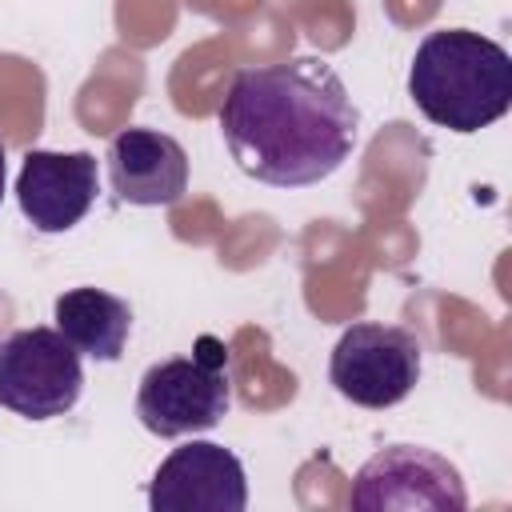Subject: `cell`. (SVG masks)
Masks as SVG:
<instances>
[{
	"label": "cell",
	"instance_id": "10",
	"mask_svg": "<svg viewBox=\"0 0 512 512\" xmlns=\"http://www.w3.org/2000/svg\"><path fill=\"white\" fill-rule=\"evenodd\" d=\"M52 320H56V332L80 356H92V360H104V364L124 356V344H128V332H132L128 300H120L104 288H72L64 296H56Z\"/></svg>",
	"mask_w": 512,
	"mask_h": 512
},
{
	"label": "cell",
	"instance_id": "7",
	"mask_svg": "<svg viewBox=\"0 0 512 512\" xmlns=\"http://www.w3.org/2000/svg\"><path fill=\"white\" fill-rule=\"evenodd\" d=\"M152 512H244L248 508V476L236 452L212 440H188L172 448L152 484Z\"/></svg>",
	"mask_w": 512,
	"mask_h": 512
},
{
	"label": "cell",
	"instance_id": "6",
	"mask_svg": "<svg viewBox=\"0 0 512 512\" xmlns=\"http://www.w3.org/2000/svg\"><path fill=\"white\" fill-rule=\"evenodd\" d=\"M424 348L396 324H352L328 356L332 388L360 408H392L420 380Z\"/></svg>",
	"mask_w": 512,
	"mask_h": 512
},
{
	"label": "cell",
	"instance_id": "3",
	"mask_svg": "<svg viewBox=\"0 0 512 512\" xmlns=\"http://www.w3.org/2000/svg\"><path fill=\"white\" fill-rule=\"evenodd\" d=\"M232 408L228 352L216 336H200L192 356L152 364L136 388V416L152 436L176 440L216 428Z\"/></svg>",
	"mask_w": 512,
	"mask_h": 512
},
{
	"label": "cell",
	"instance_id": "1",
	"mask_svg": "<svg viewBox=\"0 0 512 512\" xmlns=\"http://www.w3.org/2000/svg\"><path fill=\"white\" fill-rule=\"evenodd\" d=\"M360 112L332 64L292 56L284 64L236 72L220 132L236 168L272 188L328 180L356 148Z\"/></svg>",
	"mask_w": 512,
	"mask_h": 512
},
{
	"label": "cell",
	"instance_id": "5",
	"mask_svg": "<svg viewBox=\"0 0 512 512\" xmlns=\"http://www.w3.org/2000/svg\"><path fill=\"white\" fill-rule=\"evenodd\" d=\"M348 504L356 512H460L468 508V488L448 456L416 444H392L360 464Z\"/></svg>",
	"mask_w": 512,
	"mask_h": 512
},
{
	"label": "cell",
	"instance_id": "8",
	"mask_svg": "<svg viewBox=\"0 0 512 512\" xmlns=\"http://www.w3.org/2000/svg\"><path fill=\"white\" fill-rule=\"evenodd\" d=\"M96 200L92 152H44L32 148L16 176V204L36 232L76 228Z\"/></svg>",
	"mask_w": 512,
	"mask_h": 512
},
{
	"label": "cell",
	"instance_id": "11",
	"mask_svg": "<svg viewBox=\"0 0 512 512\" xmlns=\"http://www.w3.org/2000/svg\"><path fill=\"white\" fill-rule=\"evenodd\" d=\"M4 180H8V168H4V144H0V200H4Z\"/></svg>",
	"mask_w": 512,
	"mask_h": 512
},
{
	"label": "cell",
	"instance_id": "9",
	"mask_svg": "<svg viewBox=\"0 0 512 512\" xmlns=\"http://www.w3.org/2000/svg\"><path fill=\"white\" fill-rule=\"evenodd\" d=\"M108 184L116 200L136 208L176 204L188 188V152L156 128H124L108 144Z\"/></svg>",
	"mask_w": 512,
	"mask_h": 512
},
{
	"label": "cell",
	"instance_id": "4",
	"mask_svg": "<svg viewBox=\"0 0 512 512\" xmlns=\"http://www.w3.org/2000/svg\"><path fill=\"white\" fill-rule=\"evenodd\" d=\"M84 388L80 352L56 328H20L0 340V408L52 420L76 408Z\"/></svg>",
	"mask_w": 512,
	"mask_h": 512
},
{
	"label": "cell",
	"instance_id": "2",
	"mask_svg": "<svg viewBox=\"0 0 512 512\" xmlns=\"http://www.w3.org/2000/svg\"><path fill=\"white\" fill-rule=\"evenodd\" d=\"M408 96L424 120L480 132L512 108V56L472 28H436L408 64Z\"/></svg>",
	"mask_w": 512,
	"mask_h": 512
}]
</instances>
